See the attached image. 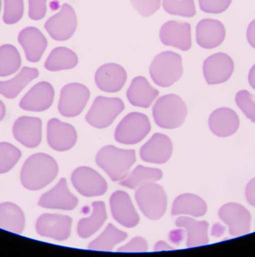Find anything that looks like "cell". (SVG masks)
Returning a JSON list of instances; mask_svg holds the SVG:
<instances>
[{
  "label": "cell",
  "instance_id": "obj_1",
  "mask_svg": "<svg viewBox=\"0 0 255 257\" xmlns=\"http://www.w3.org/2000/svg\"><path fill=\"white\" fill-rule=\"evenodd\" d=\"M58 171V165L54 158L46 153H37L24 164L21 180L27 189L40 190L56 178Z\"/></svg>",
  "mask_w": 255,
  "mask_h": 257
},
{
  "label": "cell",
  "instance_id": "obj_2",
  "mask_svg": "<svg viewBox=\"0 0 255 257\" xmlns=\"http://www.w3.org/2000/svg\"><path fill=\"white\" fill-rule=\"evenodd\" d=\"M136 152L121 150L114 146H106L97 153L96 161L113 181L124 180L136 162Z\"/></svg>",
  "mask_w": 255,
  "mask_h": 257
},
{
  "label": "cell",
  "instance_id": "obj_3",
  "mask_svg": "<svg viewBox=\"0 0 255 257\" xmlns=\"http://www.w3.org/2000/svg\"><path fill=\"white\" fill-rule=\"evenodd\" d=\"M154 121L162 128L174 129L182 125L187 115L184 100L176 94L162 96L153 106Z\"/></svg>",
  "mask_w": 255,
  "mask_h": 257
},
{
  "label": "cell",
  "instance_id": "obj_4",
  "mask_svg": "<svg viewBox=\"0 0 255 257\" xmlns=\"http://www.w3.org/2000/svg\"><path fill=\"white\" fill-rule=\"evenodd\" d=\"M149 72L156 85L163 88L170 87L182 76L181 57L172 51L161 52L153 60Z\"/></svg>",
  "mask_w": 255,
  "mask_h": 257
},
{
  "label": "cell",
  "instance_id": "obj_5",
  "mask_svg": "<svg viewBox=\"0 0 255 257\" xmlns=\"http://www.w3.org/2000/svg\"><path fill=\"white\" fill-rule=\"evenodd\" d=\"M136 201L143 214L151 220L160 219L166 213L167 195L160 185L150 183L138 188Z\"/></svg>",
  "mask_w": 255,
  "mask_h": 257
},
{
  "label": "cell",
  "instance_id": "obj_6",
  "mask_svg": "<svg viewBox=\"0 0 255 257\" xmlns=\"http://www.w3.org/2000/svg\"><path fill=\"white\" fill-rule=\"evenodd\" d=\"M151 131L148 116L141 112L126 115L115 130V138L118 143L133 145L142 141Z\"/></svg>",
  "mask_w": 255,
  "mask_h": 257
},
{
  "label": "cell",
  "instance_id": "obj_7",
  "mask_svg": "<svg viewBox=\"0 0 255 257\" xmlns=\"http://www.w3.org/2000/svg\"><path fill=\"white\" fill-rule=\"evenodd\" d=\"M124 102L118 97L98 96L86 115V121L93 127L105 128L115 121L124 109Z\"/></svg>",
  "mask_w": 255,
  "mask_h": 257
},
{
  "label": "cell",
  "instance_id": "obj_8",
  "mask_svg": "<svg viewBox=\"0 0 255 257\" xmlns=\"http://www.w3.org/2000/svg\"><path fill=\"white\" fill-rule=\"evenodd\" d=\"M91 93L88 87L80 83L65 85L61 91L58 110L61 115L68 118L78 116L82 113L90 99Z\"/></svg>",
  "mask_w": 255,
  "mask_h": 257
},
{
  "label": "cell",
  "instance_id": "obj_9",
  "mask_svg": "<svg viewBox=\"0 0 255 257\" xmlns=\"http://www.w3.org/2000/svg\"><path fill=\"white\" fill-rule=\"evenodd\" d=\"M78 20L76 12L71 6L64 4L60 13L51 17L45 25V29L56 41L70 40L77 29Z\"/></svg>",
  "mask_w": 255,
  "mask_h": 257
},
{
  "label": "cell",
  "instance_id": "obj_10",
  "mask_svg": "<svg viewBox=\"0 0 255 257\" xmlns=\"http://www.w3.org/2000/svg\"><path fill=\"white\" fill-rule=\"evenodd\" d=\"M72 183L76 190L85 197L100 196L108 189L105 179L89 167H80L73 171Z\"/></svg>",
  "mask_w": 255,
  "mask_h": 257
},
{
  "label": "cell",
  "instance_id": "obj_11",
  "mask_svg": "<svg viewBox=\"0 0 255 257\" xmlns=\"http://www.w3.org/2000/svg\"><path fill=\"white\" fill-rule=\"evenodd\" d=\"M72 223L73 219L70 216L44 213L37 219L36 229L40 236L63 241L70 237Z\"/></svg>",
  "mask_w": 255,
  "mask_h": 257
},
{
  "label": "cell",
  "instance_id": "obj_12",
  "mask_svg": "<svg viewBox=\"0 0 255 257\" xmlns=\"http://www.w3.org/2000/svg\"><path fill=\"white\" fill-rule=\"evenodd\" d=\"M202 70L208 85L224 83L233 73L234 62L229 55L218 52L205 60Z\"/></svg>",
  "mask_w": 255,
  "mask_h": 257
},
{
  "label": "cell",
  "instance_id": "obj_13",
  "mask_svg": "<svg viewBox=\"0 0 255 257\" xmlns=\"http://www.w3.org/2000/svg\"><path fill=\"white\" fill-rule=\"evenodd\" d=\"M160 39L164 46L187 52L192 46L191 26L187 22L169 21L160 28Z\"/></svg>",
  "mask_w": 255,
  "mask_h": 257
},
{
  "label": "cell",
  "instance_id": "obj_14",
  "mask_svg": "<svg viewBox=\"0 0 255 257\" xmlns=\"http://www.w3.org/2000/svg\"><path fill=\"white\" fill-rule=\"evenodd\" d=\"M219 217L229 226L232 236L238 237L247 234L250 231V212L241 204L229 203L219 210Z\"/></svg>",
  "mask_w": 255,
  "mask_h": 257
},
{
  "label": "cell",
  "instance_id": "obj_15",
  "mask_svg": "<svg viewBox=\"0 0 255 257\" xmlns=\"http://www.w3.org/2000/svg\"><path fill=\"white\" fill-rule=\"evenodd\" d=\"M77 138V132L71 124L63 122L58 118H52L48 123V143L53 150L67 151L74 147Z\"/></svg>",
  "mask_w": 255,
  "mask_h": 257
},
{
  "label": "cell",
  "instance_id": "obj_16",
  "mask_svg": "<svg viewBox=\"0 0 255 257\" xmlns=\"http://www.w3.org/2000/svg\"><path fill=\"white\" fill-rule=\"evenodd\" d=\"M55 99V88L48 82H40L34 85L19 103L24 110L44 112L52 106Z\"/></svg>",
  "mask_w": 255,
  "mask_h": 257
},
{
  "label": "cell",
  "instance_id": "obj_17",
  "mask_svg": "<svg viewBox=\"0 0 255 257\" xmlns=\"http://www.w3.org/2000/svg\"><path fill=\"white\" fill-rule=\"evenodd\" d=\"M43 121L37 117L22 116L15 121L13 135L22 145L30 149L38 147L42 141Z\"/></svg>",
  "mask_w": 255,
  "mask_h": 257
},
{
  "label": "cell",
  "instance_id": "obj_18",
  "mask_svg": "<svg viewBox=\"0 0 255 257\" xmlns=\"http://www.w3.org/2000/svg\"><path fill=\"white\" fill-rule=\"evenodd\" d=\"M78 203L79 199L69 190L67 180L62 178L53 189L42 195L39 205L44 208L72 210Z\"/></svg>",
  "mask_w": 255,
  "mask_h": 257
},
{
  "label": "cell",
  "instance_id": "obj_19",
  "mask_svg": "<svg viewBox=\"0 0 255 257\" xmlns=\"http://www.w3.org/2000/svg\"><path fill=\"white\" fill-rule=\"evenodd\" d=\"M110 207L114 219L123 226L133 228L139 222V216L130 195L124 191H116L110 198Z\"/></svg>",
  "mask_w": 255,
  "mask_h": 257
},
{
  "label": "cell",
  "instance_id": "obj_20",
  "mask_svg": "<svg viewBox=\"0 0 255 257\" xmlns=\"http://www.w3.org/2000/svg\"><path fill=\"white\" fill-rule=\"evenodd\" d=\"M127 79V73L125 69L115 63L101 66L95 73L97 86L105 92H118L125 85Z\"/></svg>",
  "mask_w": 255,
  "mask_h": 257
},
{
  "label": "cell",
  "instance_id": "obj_21",
  "mask_svg": "<svg viewBox=\"0 0 255 257\" xmlns=\"http://www.w3.org/2000/svg\"><path fill=\"white\" fill-rule=\"evenodd\" d=\"M226 30L221 22L215 19H202L196 25V40L202 49L218 47L224 41Z\"/></svg>",
  "mask_w": 255,
  "mask_h": 257
},
{
  "label": "cell",
  "instance_id": "obj_22",
  "mask_svg": "<svg viewBox=\"0 0 255 257\" xmlns=\"http://www.w3.org/2000/svg\"><path fill=\"white\" fill-rule=\"evenodd\" d=\"M19 43L25 51L27 60L32 63L39 62L48 47L47 39L34 27H28L21 31Z\"/></svg>",
  "mask_w": 255,
  "mask_h": 257
},
{
  "label": "cell",
  "instance_id": "obj_23",
  "mask_svg": "<svg viewBox=\"0 0 255 257\" xmlns=\"http://www.w3.org/2000/svg\"><path fill=\"white\" fill-rule=\"evenodd\" d=\"M172 153V141L163 134H154L140 150L141 159L149 163H166Z\"/></svg>",
  "mask_w": 255,
  "mask_h": 257
},
{
  "label": "cell",
  "instance_id": "obj_24",
  "mask_svg": "<svg viewBox=\"0 0 255 257\" xmlns=\"http://www.w3.org/2000/svg\"><path fill=\"white\" fill-rule=\"evenodd\" d=\"M208 125L213 134L220 138H226L238 130L239 118L232 109L219 108L210 115Z\"/></svg>",
  "mask_w": 255,
  "mask_h": 257
},
{
  "label": "cell",
  "instance_id": "obj_25",
  "mask_svg": "<svg viewBox=\"0 0 255 257\" xmlns=\"http://www.w3.org/2000/svg\"><path fill=\"white\" fill-rule=\"evenodd\" d=\"M158 95V90L151 86L143 76L135 77L127 91L129 102L138 107H150Z\"/></svg>",
  "mask_w": 255,
  "mask_h": 257
},
{
  "label": "cell",
  "instance_id": "obj_26",
  "mask_svg": "<svg viewBox=\"0 0 255 257\" xmlns=\"http://www.w3.org/2000/svg\"><path fill=\"white\" fill-rule=\"evenodd\" d=\"M40 75L38 69L25 67L20 73L10 80L0 81V94L8 99H14L25 87Z\"/></svg>",
  "mask_w": 255,
  "mask_h": 257
},
{
  "label": "cell",
  "instance_id": "obj_27",
  "mask_svg": "<svg viewBox=\"0 0 255 257\" xmlns=\"http://www.w3.org/2000/svg\"><path fill=\"white\" fill-rule=\"evenodd\" d=\"M175 224L187 231V247L202 246L208 243V223L206 221H196L190 217L181 216L177 219Z\"/></svg>",
  "mask_w": 255,
  "mask_h": 257
},
{
  "label": "cell",
  "instance_id": "obj_28",
  "mask_svg": "<svg viewBox=\"0 0 255 257\" xmlns=\"http://www.w3.org/2000/svg\"><path fill=\"white\" fill-rule=\"evenodd\" d=\"M25 227V213L20 207L12 202L0 204V228L22 234Z\"/></svg>",
  "mask_w": 255,
  "mask_h": 257
},
{
  "label": "cell",
  "instance_id": "obj_29",
  "mask_svg": "<svg viewBox=\"0 0 255 257\" xmlns=\"http://www.w3.org/2000/svg\"><path fill=\"white\" fill-rule=\"evenodd\" d=\"M206 211V203L200 197L193 194H183L174 201L172 215L185 214L199 217L204 216Z\"/></svg>",
  "mask_w": 255,
  "mask_h": 257
},
{
  "label": "cell",
  "instance_id": "obj_30",
  "mask_svg": "<svg viewBox=\"0 0 255 257\" xmlns=\"http://www.w3.org/2000/svg\"><path fill=\"white\" fill-rule=\"evenodd\" d=\"M107 219L106 205L103 201L93 203V213L89 217L81 219L78 224L77 231L82 238H88L97 232Z\"/></svg>",
  "mask_w": 255,
  "mask_h": 257
},
{
  "label": "cell",
  "instance_id": "obj_31",
  "mask_svg": "<svg viewBox=\"0 0 255 257\" xmlns=\"http://www.w3.org/2000/svg\"><path fill=\"white\" fill-rule=\"evenodd\" d=\"M79 63L76 52L66 47H58L48 57L45 68L49 71L58 72L75 68Z\"/></svg>",
  "mask_w": 255,
  "mask_h": 257
},
{
  "label": "cell",
  "instance_id": "obj_32",
  "mask_svg": "<svg viewBox=\"0 0 255 257\" xmlns=\"http://www.w3.org/2000/svg\"><path fill=\"white\" fill-rule=\"evenodd\" d=\"M163 177V173L157 168H147L138 165L130 174H127L120 184L131 189H137L147 183L158 181Z\"/></svg>",
  "mask_w": 255,
  "mask_h": 257
},
{
  "label": "cell",
  "instance_id": "obj_33",
  "mask_svg": "<svg viewBox=\"0 0 255 257\" xmlns=\"http://www.w3.org/2000/svg\"><path fill=\"white\" fill-rule=\"evenodd\" d=\"M127 237V233L110 223L97 239L89 243L88 248L94 250L112 251L115 245L124 241Z\"/></svg>",
  "mask_w": 255,
  "mask_h": 257
},
{
  "label": "cell",
  "instance_id": "obj_34",
  "mask_svg": "<svg viewBox=\"0 0 255 257\" xmlns=\"http://www.w3.org/2000/svg\"><path fill=\"white\" fill-rule=\"evenodd\" d=\"M22 66V57L13 45L0 46V77L16 73Z\"/></svg>",
  "mask_w": 255,
  "mask_h": 257
},
{
  "label": "cell",
  "instance_id": "obj_35",
  "mask_svg": "<svg viewBox=\"0 0 255 257\" xmlns=\"http://www.w3.org/2000/svg\"><path fill=\"white\" fill-rule=\"evenodd\" d=\"M22 151L10 143H0V174L11 171L22 158Z\"/></svg>",
  "mask_w": 255,
  "mask_h": 257
},
{
  "label": "cell",
  "instance_id": "obj_36",
  "mask_svg": "<svg viewBox=\"0 0 255 257\" xmlns=\"http://www.w3.org/2000/svg\"><path fill=\"white\" fill-rule=\"evenodd\" d=\"M163 8L168 14L184 18L196 15L194 0H163Z\"/></svg>",
  "mask_w": 255,
  "mask_h": 257
},
{
  "label": "cell",
  "instance_id": "obj_37",
  "mask_svg": "<svg viewBox=\"0 0 255 257\" xmlns=\"http://www.w3.org/2000/svg\"><path fill=\"white\" fill-rule=\"evenodd\" d=\"M24 13V0H4V23L7 25L18 23L23 17Z\"/></svg>",
  "mask_w": 255,
  "mask_h": 257
},
{
  "label": "cell",
  "instance_id": "obj_38",
  "mask_svg": "<svg viewBox=\"0 0 255 257\" xmlns=\"http://www.w3.org/2000/svg\"><path fill=\"white\" fill-rule=\"evenodd\" d=\"M235 103L247 118L255 123V96L241 90L235 95Z\"/></svg>",
  "mask_w": 255,
  "mask_h": 257
},
{
  "label": "cell",
  "instance_id": "obj_39",
  "mask_svg": "<svg viewBox=\"0 0 255 257\" xmlns=\"http://www.w3.org/2000/svg\"><path fill=\"white\" fill-rule=\"evenodd\" d=\"M133 8L144 18H148L158 11L161 0H130Z\"/></svg>",
  "mask_w": 255,
  "mask_h": 257
},
{
  "label": "cell",
  "instance_id": "obj_40",
  "mask_svg": "<svg viewBox=\"0 0 255 257\" xmlns=\"http://www.w3.org/2000/svg\"><path fill=\"white\" fill-rule=\"evenodd\" d=\"M201 11L208 14H220L226 11L232 0H198Z\"/></svg>",
  "mask_w": 255,
  "mask_h": 257
},
{
  "label": "cell",
  "instance_id": "obj_41",
  "mask_svg": "<svg viewBox=\"0 0 255 257\" xmlns=\"http://www.w3.org/2000/svg\"><path fill=\"white\" fill-rule=\"evenodd\" d=\"M47 0H29V17L34 21H40L47 13Z\"/></svg>",
  "mask_w": 255,
  "mask_h": 257
},
{
  "label": "cell",
  "instance_id": "obj_42",
  "mask_svg": "<svg viewBox=\"0 0 255 257\" xmlns=\"http://www.w3.org/2000/svg\"><path fill=\"white\" fill-rule=\"evenodd\" d=\"M148 249V243L142 237L132 239L127 244L118 248V252H146Z\"/></svg>",
  "mask_w": 255,
  "mask_h": 257
},
{
  "label": "cell",
  "instance_id": "obj_43",
  "mask_svg": "<svg viewBox=\"0 0 255 257\" xmlns=\"http://www.w3.org/2000/svg\"><path fill=\"white\" fill-rule=\"evenodd\" d=\"M245 197L247 202L255 207V178L252 179L245 189Z\"/></svg>",
  "mask_w": 255,
  "mask_h": 257
},
{
  "label": "cell",
  "instance_id": "obj_44",
  "mask_svg": "<svg viewBox=\"0 0 255 257\" xmlns=\"http://www.w3.org/2000/svg\"><path fill=\"white\" fill-rule=\"evenodd\" d=\"M246 36L250 46L255 49V19L249 24Z\"/></svg>",
  "mask_w": 255,
  "mask_h": 257
},
{
  "label": "cell",
  "instance_id": "obj_45",
  "mask_svg": "<svg viewBox=\"0 0 255 257\" xmlns=\"http://www.w3.org/2000/svg\"><path fill=\"white\" fill-rule=\"evenodd\" d=\"M184 237V231L183 230H175L170 232L169 238L173 243H178L183 240Z\"/></svg>",
  "mask_w": 255,
  "mask_h": 257
},
{
  "label": "cell",
  "instance_id": "obj_46",
  "mask_svg": "<svg viewBox=\"0 0 255 257\" xmlns=\"http://www.w3.org/2000/svg\"><path fill=\"white\" fill-rule=\"evenodd\" d=\"M174 248L172 246H171L170 245L168 244L166 242L160 241L157 242L155 244V246H154V251H166V250H171V249H173Z\"/></svg>",
  "mask_w": 255,
  "mask_h": 257
},
{
  "label": "cell",
  "instance_id": "obj_47",
  "mask_svg": "<svg viewBox=\"0 0 255 257\" xmlns=\"http://www.w3.org/2000/svg\"><path fill=\"white\" fill-rule=\"evenodd\" d=\"M248 82L252 88L255 90V64L250 68L248 73Z\"/></svg>",
  "mask_w": 255,
  "mask_h": 257
},
{
  "label": "cell",
  "instance_id": "obj_48",
  "mask_svg": "<svg viewBox=\"0 0 255 257\" xmlns=\"http://www.w3.org/2000/svg\"><path fill=\"white\" fill-rule=\"evenodd\" d=\"M6 114H7V108L4 102L0 100V121H3L5 118Z\"/></svg>",
  "mask_w": 255,
  "mask_h": 257
},
{
  "label": "cell",
  "instance_id": "obj_49",
  "mask_svg": "<svg viewBox=\"0 0 255 257\" xmlns=\"http://www.w3.org/2000/svg\"><path fill=\"white\" fill-rule=\"evenodd\" d=\"M1 9H2V0H0V13H1Z\"/></svg>",
  "mask_w": 255,
  "mask_h": 257
}]
</instances>
